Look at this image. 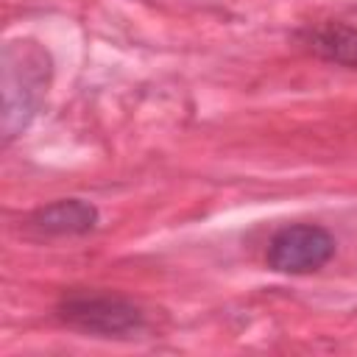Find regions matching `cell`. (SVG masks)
Listing matches in <instances>:
<instances>
[{
	"instance_id": "1",
	"label": "cell",
	"mask_w": 357,
	"mask_h": 357,
	"mask_svg": "<svg viewBox=\"0 0 357 357\" xmlns=\"http://www.w3.org/2000/svg\"><path fill=\"white\" fill-rule=\"evenodd\" d=\"M50 78V56L31 39L8 42L3 50V139L17 137L36 114Z\"/></svg>"
},
{
	"instance_id": "2",
	"label": "cell",
	"mask_w": 357,
	"mask_h": 357,
	"mask_svg": "<svg viewBox=\"0 0 357 357\" xmlns=\"http://www.w3.org/2000/svg\"><path fill=\"white\" fill-rule=\"evenodd\" d=\"M59 318L81 332L106 337H128L145 329V312L112 293H70L59 304Z\"/></svg>"
},
{
	"instance_id": "3",
	"label": "cell",
	"mask_w": 357,
	"mask_h": 357,
	"mask_svg": "<svg viewBox=\"0 0 357 357\" xmlns=\"http://www.w3.org/2000/svg\"><path fill=\"white\" fill-rule=\"evenodd\" d=\"M335 257V237L315 223H296L279 229L268 243V268L276 273L304 276L321 271Z\"/></svg>"
},
{
	"instance_id": "4",
	"label": "cell",
	"mask_w": 357,
	"mask_h": 357,
	"mask_svg": "<svg viewBox=\"0 0 357 357\" xmlns=\"http://www.w3.org/2000/svg\"><path fill=\"white\" fill-rule=\"evenodd\" d=\"M31 226L42 234H86L98 226V209L81 198H61L33 212Z\"/></svg>"
},
{
	"instance_id": "5",
	"label": "cell",
	"mask_w": 357,
	"mask_h": 357,
	"mask_svg": "<svg viewBox=\"0 0 357 357\" xmlns=\"http://www.w3.org/2000/svg\"><path fill=\"white\" fill-rule=\"evenodd\" d=\"M310 47L337 64L357 67V31L346 25H321L310 31Z\"/></svg>"
}]
</instances>
